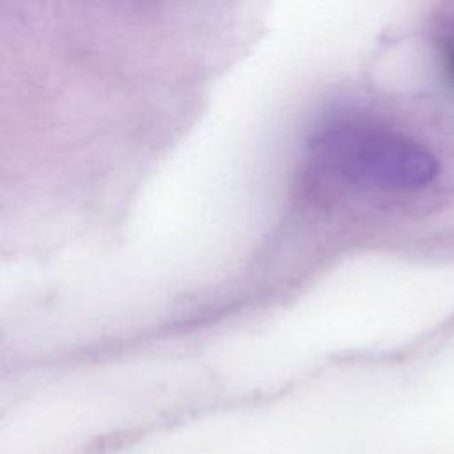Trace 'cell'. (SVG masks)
Wrapping results in <instances>:
<instances>
[{
	"instance_id": "cell-1",
	"label": "cell",
	"mask_w": 454,
	"mask_h": 454,
	"mask_svg": "<svg viewBox=\"0 0 454 454\" xmlns=\"http://www.w3.org/2000/svg\"><path fill=\"white\" fill-rule=\"evenodd\" d=\"M438 163L422 145L360 119H332L309 138L301 188L307 199L332 204L355 193H401L429 186Z\"/></svg>"
},
{
	"instance_id": "cell-2",
	"label": "cell",
	"mask_w": 454,
	"mask_h": 454,
	"mask_svg": "<svg viewBox=\"0 0 454 454\" xmlns=\"http://www.w3.org/2000/svg\"><path fill=\"white\" fill-rule=\"evenodd\" d=\"M450 67H452V74H454V53H452V57H450Z\"/></svg>"
}]
</instances>
